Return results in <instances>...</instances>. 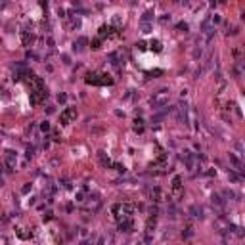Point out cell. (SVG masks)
I'll use <instances>...</instances> for the list:
<instances>
[{
	"label": "cell",
	"instance_id": "cell-18",
	"mask_svg": "<svg viewBox=\"0 0 245 245\" xmlns=\"http://www.w3.org/2000/svg\"><path fill=\"white\" fill-rule=\"evenodd\" d=\"M98 157H100V163H102L103 167H113V161H111V159L107 157V155H105L103 151H100V153H98Z\"/></svg>",
	"mask_w": 245,
	"mask_h": 245
},
{
	"label": "cell",
	"instance_id": "cell-11",
	"mask_svg": "<svg viewBox=\"0 0 245 245\" xmlns=\"http://www.w3.org/2000/svg\"><path fill=\"white\" fill-rule=\"evenodd\" d=\"M188 213H190V217L192 218H203V207L201 205H197V203H194V205H190V209H188Z\"/></svg>",
	"mask_w": 245,
	"mask_h": 245
},
{
	"label": "cell",
	"instance_id": "cell-26",
	"mask_svg": "<svg viewBox=\"0 0 245 245\" xmlns=\"http://www.w3.org/2000/svg\"><path fill=\"white\" fill-rule=\"evenodd\" d=\"M121 23H123V17H121V15H113V19H111V27L115 29V27H119Z\"/></svg>",
	"mask_w": 245,
	"mask_h": 245
},
{
	"label": "cell",
	"instance_id": "cell-6",
	"mask_svg": "<svg viewBox=\"0 0 245 245\" xmlns=\"http://www.w3.org/2000/svg\"><path fill=\"white\" fill-rule=\"evenodd\" d=\"M155 226H157V218H155V217H149L148 222H146V237H144V241H146V243H151Z\"/></svg>",
	"mask_w": 245,
	"mask_h": 245
},
{
	"label": "cell",
	"instance_id": "cell-22",
	"mask_svg": "<svg viewBox=\"0 0 245 245\" xmlns=\"http://www.w3.org/2000/svg\"><path fill=\"white\" fill-rule=\"evenodd\" d=\"M134 130H136V132H140V134L144 132V121L140 119V117H136V119H134Z\"/></svg>",
	"mask_w": 245,
	"mask_h": 245
},
{
	"label": "cell",
	"instance_id": "cell-49",
	"mask_svg": "<svg viewBox=\"0 0 245 245\" xmlns=\"http://www.w3.org/2000/svg\"><path fill=\"white\" fill-rule=\"evenodd\" d=\"M96 245H105V237H100V239H98V243Z\"/></svg>",
	"mask_w": 245,
	"mask_h": 245
},
{
	"label": "cell",
	"instance_id": "cell-24",
	"mask_svg": "<svg viewBox=\"0 0 245 245\" xmlns=\"http://www.w3.org/2000/svg\"><path fill=\"white\" fill-rule=\"evenodd\" d=\"M146 77L148 79H151V77H157V75H163V69H153V71H146Z\"/></svg>",
	"mask_w": 245,
	"mask_h": 245
},
{
	"label": "cell",
	"instance_id": "cell-31",
	"mask_svg": "<svg viewBox=\"0 0 245 245\" xmlns=\"http://www.w3.org/2000/svg\"><path fill=\"white\" fill-rule=\"evenodd\" d=\"M71 29H81V19L79 17H71Z\"/></svg>",
	"mask_w": 245,
	"mask_h": 245
},
{
	"label": "cell",
	"instance_id": "cell-43",
	"mask_svg": "<svg viewBox=\"0 0 245 245\" xmlns=\"http://www.w3.org/2000/svg\"><path fill=\"white\" fill-rule=\"evenodd\" d=\"M31 186L33 184H25L23 188H21V192H23V194H29V192H31Z\"/></svg>",
	"mask_w": 245,
	"mask_h": 245
},
{
	"label": "cell",
	"instance_id": "cell-45",
	"mask_svg": "<svg viewBox=\"0 0 245 245\" xmlns=\"http://www.w3.org/2000/svg\"><path fill=\"white\" fill-rule=\"evenodd\" d=\"M61 60H63V63H65V65H69V63H71V60H69V56H67V54L61 56Z\"/></svg>",
	"mask_w": 245,
	"mask_h": 245
},
{
	"label": "cell",
	"instance_id": "cell-20",
	"mask_svg": "<svg viewBox=\"0 0 245 245\" xmlns=\"http://www.w3.org/2000/svg\"><path fill=\"white\" fill-rule=\"evenodd\" d=\"M149 48H151L153 52H157V54H159V52L163 50V44H161V40H157V38H153V40L149 42Z\"/></svg>",
	"mask_w": 245,
	"mask_h": 245
},
{
	"label": "cell",
	"instance_id": "cell-7",
	"mask_svg": "<svg viewBox=\"0 0 245 245\" xmlns=\"http://www.w3.org/2000/svg\"><path fill=\"white\" fill-rule=\"evenodd\" d=\"M4 163H6V171H14L15 163H17V153L14 149H8L4 153Z\"/></svg>",
	"mask_w": 245,
	"mask_h": 245
},
{
	"label": "cell",
	"instance_id": "cell-27",
	"mask_svg": "<svg viewBox=\"0 0 245 245\" xmlns=\"http://www.w3.org/2000/svg\"><path fill=\"white\" fill-rule=\"evenodd\" d=\"M228 178H230L232 182H241V176L237 174V172H234V171H230V172H228Z\"/></svg>",
	"mask_w": 245,
	"mask_h": 245
},
{
	"label": "cell",
	"instance_id": "cell-10",
	"mask_svg": "<svg viewBox=\"0 0 245 245\" xmlns=\"http://www.w3.org/2000/svg\"><path fill=\"white\" fill-rule=\"evenodd\" d=\"M115 29L111 27V25H102V27H100V31H98V38H100V40H102V38H109V37H115Z\"/></svg>",
	"mask_w": 245,
	"mask_h": 245
},
{
	"label": "cell",
	"instance_id": "cell-8",
	"mask_svg": "<svg viewBox=\"0 0 245 245\" xmlns=\"http://www.w3.org/2000/svg\"><path fill=\"white\" fill-rule=\"evenodd\" d=\"M48 98V90L46 88H40V90H33L31 92V103L33 105H38L42 100H46Z\"/></svg>",
	"mask_w": 245,
	"mask_h": 245
},
{
	"label": "cell",
	"instance_id": "cell-40",
	"mask_svg": "<svg viewBox=\"0 0 245 245\" xmlns=\"http://www.w3.org/2000/svg\"><path fill=\"white\" fill-rule=\"evenodd\" d=\"M169 213H171V217H172V218H176V213H178V211H176L174 205H169Z\"/></svg>",
	"mask_w": 245,
	"mask_h": 245
},
{
	"label": "cell",
	"instance_id": "cell-36",
	"mask_svg": "<svg viewBox=\"0 0 245 245\" xmlns=\"http://www.w3.org/2000/svg\"><path fill=\"white\" fill-rule=\"evenodd\" d=\"M142 33H151V23H142Z\"/></svg>",
	"mask_w": 245,
	"mask_h": 245
},
{
	"label": "cell",
	"instance_id": "cell-35",
	"mask_svg": "<svg viewBox=\"0 0 245 245\" xmlns=\"http://www.w3.org/2000/svg\"><path fill=\"white\" fill-rule=\"evenodd\" d=\"M201 56H203V50L197 46V48L194 50V58H195V60H201Z\"/></svg>",
	"mask_w": 245,
	"mask_h": 245
},
{
	"label": "cell",
	"instance_id": "cell-9",
	"mask_svg": "<svg viewBox=\"0 0 245 245\" xmlns=\"http://www.w3.org/2000/svg\"><path fill=\"white\" fill-rule=\"evenodd\" d=\"M75 119H77V109H75V107H67V109L61 113L60 123L61 125H67V123H71V121H75Z\"/></svg>",
	"mask_w": 245,
	"mask_h": 245
},
{
	"label": "cell",
	"instance_id": "cell-46",
	"mask_svg": "<svg viewBox=\"0 0 245 245\" xmlns=\"http://www.w3.org/2000/svg\"><path fill=\"white\" fill-rule=\"evenodd\" d=\"M46 44H48V48H54V38L48 37V38H46Z\"/></svg>",
	"mask_w": 245,
	"mask_h": 245
},
{
	"label": "cell",
	"instance_id": "cell-19",
	"mask_svg": "<svg viewBox=\"0 0 245 245\" xmlns=\"http://www.w3.org/2000/svg\"><path fill=\"white\" fill-rule=\"evenodd\" d=\"M15 234H17L19 239H29V237L33 236L31 232H25V228H15Z\"/></svg>",
	"mask_w": 245,
	"mask_h": 245
},
{
	"label": "cell",
	"instance_id": "cell-29",
	"mask_svg": "<svg viewBox=\"0 0 245 245\" xmlns=\"http://www.w3.org/2000/svg\"><path fill=\"white\" fill-rule=\"evenodd\" d=\"M113 169H115L117 172H123V174L126 172V167H125V165H121V163H113Z\"/></svg>",
	"mask_w": 245,
	"mask_h": 245
},
{
	"label": "cell",
	"instance_id": "cell-47",
	"mask_svg": "<svg viewBox=\"0 0 245 245\" xmlns=\"http://www.w3.org/2000/svg\"><path fill=\"white\" fill-rule=\"evenodd\" d=\"M236 149H237V151H243V144H241V142H236Z\"/></svg>",
	"mask_w": 245,
	"mask_h": 245
},
{
	"label": "cell",
	"instance_id": "cell-13",
	"mask_svg": "<svg viewBox=\"0 0 245 245\" xmlns=\"http://www.w3.org/2000/svg\"><path fill=\"white\" fill-rule=\"evenodd\" d=\"M228 157H230V163L232 165H234V169H236V171H239V172H243V163H241V159L237 157L236 153H228Z\"/></svg>",
	"mask_w": 245,
	"mask_h": 245
},
{
	"label": "cell",
	"instance_id": "cell-42",
	"mask_svg": "<svg viewBox=\"0 0 245 245\" xmlns=\"http://www.w3.org/2000/svg\"><path fill=\"white\" fill-rule=\"evenodd\" d=\"M237 33H239V27H234V29H232V31H228L226 35H228V37H230V35H232V37H234V35H237Z\"/></svg>",
	"mask_w": 245,
	"mask_h": 245
},
{
	"label": "cell",
	"instance_id": "cell-15",
	"mask_svg": "<svg viewBox=\"0 0 245 245\" xmlns=\"http://www.w3.org/2000/svg\"><path fill=\"white\" fill-rule=\"evenodd\" d=\"M86 44H88V38L86 37H79L77 40L73 42V52H83Z\"/></svg>",
	"mask_w": 245,
	"mask_h": 245
},
{
	"label": "cell",
	"instance_id": "cell-2",
	"mask_svg": "<svg viewBox=\"0 0 245 245\" xmlns=\"http://www.w3.org/2000/svg\"><path fill=\"white\" fill-rule=\"evenodd\" d=\"M111 211H113L117 220H123V218H130V214L134 213V205L132 203H115L111 207Z\"/></svg>",
	"mask_w": 245,
	"mask_h": 245
},
{
	"label": "cell",
	"instance_id": "cell-1",
	"mask_svg": "<svg viewBox=\"0 0 245 245\" xmlns=\"http://www.w3.org/2000/svg\"><path fill=\"white\" fill-rule=\"evenodd\" d=\"M169 100H171V94H169V88H161V90H157V92L151 96V100H149V103H151V107L155 111L163 109V107L169 105Z\"/></svg>",
	"mask_w": 245,
	"mask_h": 245
},
{
	"label": "cell",
	"instance_id": "cell-48",
	"mask_svg": "<svg viewBox=\"0 0 245 245\" xmlns=\"http://www.w3.org/2000/svg\"><path fill=\"white\" fill-rule=\"evenodd\" d=\"M58 14H60V17H65V10L60 8V10H58Z\"/></svg>",
	"mask_w": 245,
	"mask_h": 245
},
{
	"label": "cell",
	"instance_id": "cell-30",
	"mask_svg": "<svg viewBox=\"0 0 245 245\" xmlns=\"http://www.w3.org/2000/svg\"><path fill=\"white\" fill-rule=\"evenodd\" d=\"M60 186H61V188H63V190H71V188H73V186H71V182L67 180V178H63V180H60Z\"/></svg>",
	"mask_w": 245,
	"mask_h": 245
},
{
	"label": "cell",
	"instance_id": "cell-28",
	"mask_svg": "<svg viewBox=\"0 0 245 245\" xmlns=\"http://www.w3.org/2000/svg\"><path fill=\"white\" fill-rule=\"evenodd\" d=\"M171 19H172V15H171V14H163L161 17H159V21H161L163 25H167V23H171Z\"/></svg>",
	"mask_w": 245,
	"mask_h": 245
},
{
	"label": "cell",
	"instance_id": "cell-23",
	"mask_svg": "<svg viewBox=\"0 0 245 245\" xmlns=\"http://www.w3.org/2000/svg\"><path fill=\"white\" fill-rule=\"evenodd\" d=\"M192 236H194V228H192V226H186L184 230H182V237L188 239V237H192Z\"/></svg>",
	"mask_w": 245,
	"mask_h": 245
},
{
	"label": "cell",
	"instance_id": "cell-51",
	"mask_svg": "<svg viewBox=\"0 0 245 245\" xmlns=\"http://www.w3.org/2000/svg\"><path fill=\"white\" fill-rule=\"evenodd\" d=\"M2 184H4V180H2V174H0V186H2Z\"/></svg>",
	"mask_w": 245,
	"mask_h": 245
},
{
	"label": "cell",
	"instance_id": "cell-39",
	"mask_svg": "<svg viewBox=\"0 0 245 245\" xmlns=\"http://www.w3.org/2000/svg\"><path fill=\"white\" fill-rule=\"evenodd\" d=\"M58 102H60V103H65V102H67V94H65V92H61L60 96H58Z\"/></svg>",
	"mask_w": 245,
	"mask_h": 245
},
{
	"label": "cell",
	"instance_id": "cell-37",
	"mask_svg": "<svg viewBox=\"0 0 245 245\" xmlns=\"http://www.w3.org/2000/svg\"><path fill=\"white\" fill-rule=\"evenodd\" d=\"M100 44H102V40H100V38H94V40L90 42V46H92L94 50H96V48H100Z\"/></svg>",
	"mask_w": 245,
	"mask_h": 245
},
{
	"label": "cell",
	"instance_id": "cell-3",
	"mask_svg": "<svg viewBox=\"0 0 245 245\" xmlns=\"http://www.w3.org/2000/svg\"><path fill=\"white\" fill-rule=\"evenodd\" d=\"M172 113H174V117H176V121L178 123H182V125H190V105L186 102H180L178 105L172 109Z\"/></svg>",
	"mask_w": 245,
	"mask_h": 245
},
{
	"label": "cell",
	"instance_id": "cell-34",
	"mask_svg": "<svg viewBox=\"0 0 245 245\" xmlns=\"http://www.w3.org/2000/svg\"><path fill=\"white\" fill-rule=\"evenodd\" d=\"M75 201H79V203H83V201H86V199H84V190L77 192V197H75Z\"/></svg>",
	"mask_w": 245,
	"mask_h": 245
},
{
	"label": "cell",
	"instance_id": "cell-17",
	"mask_svg": "<svg viewBox=\"0 0 245 245\" xmlns=\"http://www.w3.org/2000/svg\"><path fill=\"white\" fill-rule=\"evenodd\" d=\"M153 17H155V14H153V10H146L142 14V23H151Z\"/></svg>",
	"mask_w": 245,
	"mask_h": 245
},
{
	"label": "cell",
	"instance_id": "cell-38",
	"mask_svg": "<svg viewBox=\"0 0 245 245\" xmlns=\"http://www.w3.org/2000/svg\"><path fill=\"white\" fill-rule=\"evenodd\" d=\"M40 130H42V132H48V130H50V123H48V121H44V123L40 125Z\"/></svg>",
	"mask_w": 245,
	"mask_h": 245
},
{
	"label": "cell",
	"instance_id": "cell-14",
	"mask_svg": "<svg viewBox=\"0 0 245 245\" xmlns=\"http://www.w3.org/2000/svg\"><path fill=\"white\" fill-rule=\"evenodd\" d=\"M21 40H23V46H31L33 42H35V35H33L31 31H27V29H25V31H21Z\"/></svg>",
	"mask_w": 245,
	"mask_h": 245
},
{
	"label": "cell",
	"instance_id": "cell-33",
	"mask_svg": "<svg viewBox=\"0 0 245 245\" xmlns=\"http://www.w3.org/2000/svg\"><path fill=\"white\" fill-rule=\"evenodd\" d=\"M136 48H138L140 52H144V50H148V44H146L144 40H138V42H136Z\"/></svg>",
	"mask_w": 245,
	"mask_h": 245
},
{
	"label": "cell",
	"instance_id": "cell-25",
	"mask_svg": "<svg viewBox=\"0 0 245 245\" xmlns=\"http://www.w3.org/2000/svg\"><path fill=\"white\" fill-rule=\"evenodd\" d=\"M176 31H178V33H188V23H186V21L176 23Z\"/></svg>",
	"mask_w": 245,
	"mask_h": 245
},
{
	"label": "cell",
	"instance_id": "cell-4",
	"mask_svg": "<svg viewBox=\"0 0 245 245\" xmlns=\"http://www.w3.org/2000/svg\"><path fill=\"white\" fill-rule=\"evenodd\" d=\"M86 84H96V86H105V84H113V79L105 73H88L86 75Z\"/></svg>",
	"mask_w": 245,
	"mask_h": 245
},
{
	"label": "cell",
	"instance_id": "cell-16",
	"mask_svg": "<svg viewBox=\"0 0 245 245\" xmlns=\"http://www.w3.org/2000/svg\"><path fill=\"white\" fill-rule=\"evenodd\" d=\"M132 218H123V220H119V230L121 232H130L132 230Z\"/></svg>",
	"mask_w": 245,
	"mask_h": 245
},
{
	"label": "cell",
	"instance_id": "cell-21",
	"mask_svg": "<svg viewBox=\"0 0 245 245\" xmlns=\"http://www.w3.org/2000/svg\"><path fill=\"white\" fill-rule=\"evenodd\" d=\"M151 199H153V201H155V203H159V201H161V199H163V195H161V190H159L157 186H155V188H153V190H151Z\"/></svg>",
	"mask_w": 245,
	"mask_h": 245
},
{
	"label": "cell",
	"instance_id": "cell-50",
	"mask_svg": "<svg viewBox=\"0 0 245 245\" xmlns=\"http://www.w3.org/2000/svg\"><path fill=\"white\" fill-rule=\"evenodd\" d=\"M205 174H207V176H214V174H217V171H213V169H211V171H207Z\"/></svg>",
	"mask_w": 245,
	"mask_h": 245
},
{
	"label": "cell",
	"instance_id": "cell-12",
	"mask_svg": "<svg viewBox=\"0 0 245 245\" xmlns=\"http://www.w3.org/2000/svg\"><path fill=\"white\" fill-rule=\"evenodd\" d=\"M211 203H213V207H217V209H224L226 199L222 197L220 194H213V195H211Z\"/></svg>",
	"mask_w": 245,
	"mask_h": 245
},
{
	"label": "cell",
	"instance_id": "cell-41",
	"mask_svg": "<svg viewBox=\"0 0 245 245\" xmlns=\"http://www.w3.org/2000/svg\"><path fill=\"white\" fill-rule=\"evenodd\" d=\"M42 220H44V222L52 220V213H50V211H48V213H44V214H42Z\"/></svg>",
	"mask_w": 245,
	"mask_h": 245
},
{
	"label": "cell",
	"instance_id": "cell-44",
	"mask_svg": "<svg viewBox=\"0 0 245 245\" xmlns=\"http://www.w3.org/2000/svg\"><path fill=\"white\" fill-rule=\"evenodd\" d=\"M27 58L29 60H38V56L35 54V52H27Z\"/></svg>",
	"mask_w": 245,
	"mask_h": 245
},
{
	"label": "cell",
	"instance_id": "cell-32",
	"mask_svg": "<svg viewBox=\"0 0 245 245\" xmlns=\"http://www.w3.org/2000/svg\"><path fill=\"white\" fill-rule=\"evenodd\" d=\"M222 197H228V199H236L237 195L234 194V192H232V190H224V192H222Z\"/></svg>",
	"mask_w": 245,
	"mask_h": 245
},
{
	"label": "cell",
	"instance_id": "cell-5",
	"mask_svg": "<svg viewBox=\"0 0 245 245\" xmlns=\"http://www.w3.org/2000/svg\"><path fill=\"white\" fill-rule=\"evenodd\" d=\"M171 190H172V195H174L176 199L184 195V188H182V176H180V174H174V176H172Z\"/></svg>",
	"mask_w": 245,
	"mask_h": 245
}]
</instances>
